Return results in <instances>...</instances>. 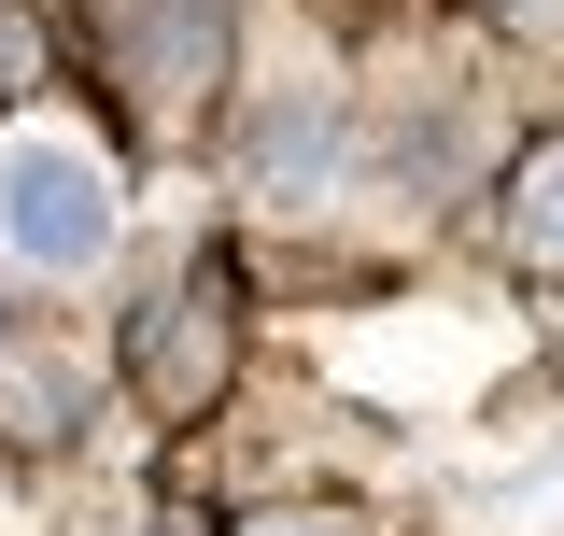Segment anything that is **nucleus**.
Returning a JSON list of instances; mask_svg holds the SVG:
<instances>
[{
    "mask_svg": "<svg viewBox=\"0 0 564 536\" xmlns=\"http://www.w3.org/2000/svg\"><path fill=\"white\" fill-rule=\"evenodd\" d=\"M240 536H352V523H311V508H282V523H240Z\"/></svg>",
    "mask_w": 564,
    "mask_h": 536,
    "instance_id": "4",
    "label": "nucleus"
},
{
    "mask_svg": "<svg viewBox=\"0 0 564 536\" xmlns=\"http://www.w3.org/2000/svg\"><path fill=\"white\" fill-rule=\"evenodd\" d=\"M522 255L564 268V156H536V170H522Z\"/></svg>",
    "mask_w": 564,
    "mask_h": 536,
    "instance_id": "3",
    "label": "nucleus"
},
{
    "mask_svg": "<svg viewBox=\"0 0 564 536\" xmlns=\"http://www.w3.org/2000/svg\"><path fill=\"white\" fill-rule=\"evenodd\" d=\"M113 255V170L70 128H14L0 141V268L29 282H85Z\"/></svg>",
    "mask_w": 564,
    "mask_h": 536,
    "instance_id": "1",
    "label": "nucleus"
},
{
    "mask_svg": "<svg viewBox=\"0 0 564 536\" xmlns=\"http://www.w3.org/2000/svg\"><path fill=\"white\" fill-rule=\"evenodd\" d=\"M311 156H325V99H282L269 128H254V170L269 184H311Z\"/></svg>",
    "mask_w": 564,
    "mask_h": 536,
    "instance_id": "2",
    "label": "nucleus"
}]
</instances>
